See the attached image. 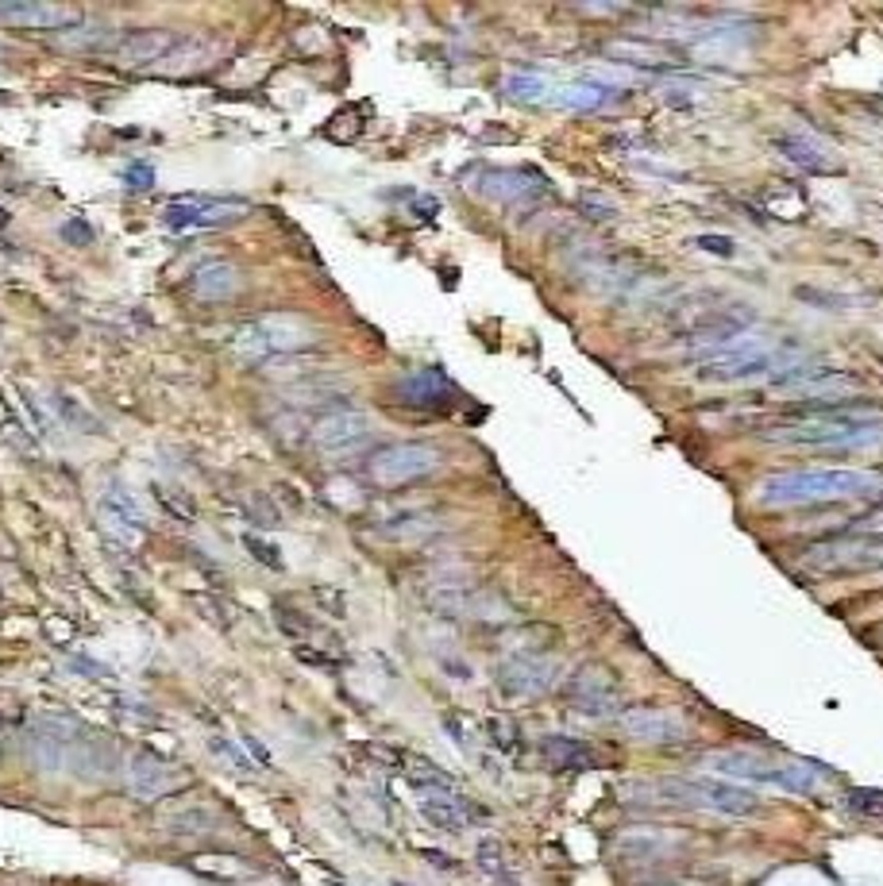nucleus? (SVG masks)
Here are the masks:
<instances>
[{
  "label": "nucleus",
  "instance_id": "nucleus-1",
  "mask_svg": "<svg viewBox=\"0 0 883 886\" xmlns=\"http://www.w3.org/2000/svg\"><path fill=\"white\" fill-rule=\"evenodd\" d=\"M27 756L43 771H66L82 779H105L116 771V744L66 713L35 717L27 729Z\"/></svg>",
  "mask_w": 883,
  "mask_h": 886
},
{
  "label": "nucleus",
  "instance_id": "nucleus-2",
  "mask_svg": "<svg viewBox=\"0 0 883 886\" xmlns=\"http://www.w3.org/2000/svg\"><path fill=\"white\" fill-rule=\"evenodd\" d=\"M810 416H791L761 432L768 444H794V448H868L883 439V409L872 405H802Z\"/></svg>",
  "mask_w": 883,
  "mask_h": 886
},
{
  "label": "nucleus",
  "instance_id": "nucleus-3",
  "mask_svg": "<svg viewBox=\"0 0 883 886\" xmlns=\"http://www.w3.org/2000/svg\"><path fill=\"white\" fill-rule=\"evenodd\" d=\"M883 489V479L857 466H807V471H776L756 482V501L772 509L787 505H822L849 501V497H872Z\"/></svg>",
  "mask_w": 883,
  "mask_h": 886
},
{
  "label": "nucleus",
  "instance_id": "nucleus-4",
  "mask_svg": "<svg viewBox=\"0 0 883 886\" xmlns=\"http://www.w3.org/2000/svg\"><path fill=\"white\" fill-rule=\"evenodd\" d=\"M648 790H656V802L663 805H683V810H710L721 817H753L761 814V794H753V787L744 782H729L718 775H698V779H656L645 782Z\"/></svg>",
  "mask_w": 883,
  "mask_h": 886
},
{
  "label": "nucleus",
  "instance_id": "nucleus-5",
  "mask_svg": "<svg viewBox=\"0 0 883 886\" xmlns=\"http://www.w3.org/2000/svg\"><path fill=\"white\" fill-rule=\"evenodd\" d=\"M317 340L320 332L313 320L297 317V312H267V317H255L236 328L232 351L244 363H270V358L297 355V351L313 347Z\"/></svg>",
  "mask_w": 883,
  "mask_h": 886
},
{
  "label": "nucleus",
  "instance_id": "nucleus-6",
  "mask_svg": "<svg viewBox=\"0 0 883 886\" xmlns=\"http://www.w3.org/2000/svg\"><path fill=\"white\" fill-rule=\"evenodd\" d=\"M703 771L718 775V779L729 782H756V787H779V790H791V794H810L814 782L822 779L826 771L810 764H779V759L768 756H756V752H706L703 756Z\"/></svg>",
  "mask_w": 883,
  "mask_h": 886
},
{
  "label": "nucleus",
  "instance_id": "nucleus-7",
  "mask_svg": "<svg viewBox=\"0 0 883 886\" xmlns=\"http://www.w3.org/2000/svg\"><path fill=\"white\" fill-rule=\"evenodd\" d=\"M756 324V312L749 305H703V309H687L679 320V340L687 347H698L703 355L721 351L749 335Z\"/></svg>",
  "mask_w": 883,
  "mask_h": 886
},
{
  "label": "nucleus",
  "instance_id": "nucleus-8",
  "mask_svg": "<svg viewBox=\"0 0 883 886\" xmlns=\"http://www.w3.org/2000/svg\"><path fill=\"white\" fill-rule=\"evenodd\" d=\"M444 463V451L425 439H401V444H386L367 459V479L382 489H401L417 479H428L436 466Z\"/></svg>",
  "mask_w": 883,
  "mask_h": 886
},
{
  "label": "nucleus",
  "instance_id": "nucleus-9",
  "mask_svg": "<svg viewBox=\"0 0 883 886\" xmlns=\"http://www.w3.org/2000/svg\"><path fill=\"white\" fill-rule=\"evenodd\" d=\"M772 390H784V398L802 401V405H837L841 398H849L852 390H860V378L849 375V370H834V366H822V363H799L791 370L768 382Z\"/></svg>",
  "mask_w": 883,
  "mask_h": 886
},
{
  "label": "nucleus",
  "instance_id": "nucleus-10",
  "mask_svg": "<svg viewBox=\"0 0 883 886\" xmlns=\"http://www.w3.org/2000/svg\"><path fill=\"white\" fill-rule=\"evenodd\" d=\"M425 602L433 605L436 613H444V617H467V621H502L509 617L506 602H502L498 594H491V590H483V586L467 582V578H433V582L425 586Z\"/></svg>",
  "mask_w": 883,
  "mask_h": 886
},
{
  "label": "nucleus",
  "instance_id": "nucleus-11",
  "mask_svg": "<svg viewBox=\"0 0 883 886\" xmlns=\"http://www.w3.org/2000/svg\"><path fill=\"white\" fill-rule=\"evenodd\" d=\"M370 436H375V416L363 413V409H348V405H335L328 409V413H320L309 428L313 448L328 459L352 456V451L367 448Z\"/></svg>",
  "mask_w": 883,
  "mask_h": 886
},
{
  "label": "nucleus",
  "instance_id": "nucleus-12",
  "mask_svg": "<svg viewBox=\"0 0 883 886\" xmlns=\"http://www.w3.org/2000/svg\"><path fill=\"white\" fill-rule=\"evenodd\" d=\"M560 678V659L544 655V651H517V655L502 659L494 671V683L506 701H525L549 694Z\"/></svg>",
  "mask_w": 883,
  "mask_h": 886
},
{
  "label": "nucleus",
  "instance_id": "nucleus-13",
  "mask_svg": "<svg viewBox=\"0 0 883 886\" xmlns=\"http://www.w3.org/2000/svg\"><path fill=\"white\" fill-rule=\"evenodd\" d=\"M97 524L116 547H128V552H140L143 536H148V512L136 501V494L128 486H120V482H108L101 489Z\"/></svg>",
  "mask_w": 883,
  "mask_h": 886
},
{
  "label": "nucleus",
  "instance_id": "nucleus-14",
  "mask_svg": "<svg viewBox=\"0 0 883 886\" xmlns=\"http://www.w3.org/2000/svg\"><path fill=\"white\" fill-rule=\"evenodd\" d=\"M251 204L236 201V197H205V193H186L174 197L163 209L166 228L174 232H201V228H228L239 216H247Z\"/></svg>",
  "mask_w": 883,
  "mask_h": 886
},
{
  "label": "nucleus",
  "instance_id": "nucleus-15",
  "mask_svg": "<svg viewBox=\"0 0 883 886\" xmlns=\"http://www.w3.org/2000/svg\"><path fill=\"white\" fill-rule=\"evenodd\" d=\"M467 186L483 197V201L506 204V209H514V204H532L552 193L549 178L540 170H529V166H517V170L514 166H486V170L474 174Z\"/></svg>",
  "mask_w": 883,
  "mask_h": 886
},
{
  "label": "nucleus",
  "instance_id": "nucleus-16",
  "mask_svg": "<svg viewBox=\"0 0 883 886\" xmlns=\"http://www.w3.org/2000/svg\"><path fill=\"white\" fill-rule=\"evenodd\" d=\"M567 706L582 717H617L622 713V694H617V678L610 668L587 663L567 678Z\"/></svg>",
  "mask_w": 883,
  "mask_h": 886
},
{
  "label": "nucleus",
  "instance_id": "nucleus-17",
  "mask_svg": "<svg viewBox=\"0 0 883 886\" xmlns=\"http://www.w3.org/2000/svg\"><path fill=\"white\" fill-rule=\"evenodd\" d=\"M617 729L629 736L633 744H683L691 736L687 721L675 709L663 706H629L617 713Z\"/></svg>",
  "mask_w": 883,
  "mask_h": 886
},
{
  "label": "nucleus",
  "instance_id": "nucleus-18",
  "mask_svg": "<svg viewBox=\"0 0 883 886\" xmlns=\"http://www.w3.org/2000/svg\"><path fill=\"white\" fill-rule=\"evenodd\" d=\"M123 779H128L131 798H140V802H163L166 794H174V787L186 782V775H181L166 756H158V752H151V748H140L128 759Z\"/></svg>",
  "mask_w": 883,
  "mask_h": 886
},
{
  "label": "nucleus",
  "instance_id": "nucleus-19",
  "mask_svg": "<svg viewBox=\"0 0 883 886\" xmlns=\"http://www.w3.org/2000/svg\"><path fill=\"white\" fill-rule=\"evenodd\" d=\"M393 398H398V405L417 409V413H448L459 393L444 370L425 366V370H413V375L401 378V382L393 386Z\"/></svg>",
  "mask_w": 883,
  "mask_h": 886
},
{
  "label": "nucleus",
  "instance_id": "nucleus-20",
  "mask_svg": "<svg viewBox=\"0 0 883 886\" xmlns=\"http://www.w3.org/2000/svg\"><path fill=\"white\" fill-rule=\"evenodd\" d=\"M417 814L425 817V825H433V829L440 832H463L471 829L479 817H486V810L467 802V798L459 794V787H451V790H425V794H417Z\"/></svg>",
  "mask_w": 883,
  "mask_h": 886
},
{
  "label": "nucleus",
  "instance_id": "nucleus-21",
  "mask_svg": "<svg viewBox=\"0 0 883 886\" xmlns=\"http://www.w3.org/2000/svg\"><path fill=\"white\" fill-rule=\"evenodd\" d=\"M174 47H178V35L174 32H166V27H140V32L116 35L108 55L120 66H151L163 62L166 55H174Z\"/></svg>",
  "mask_w": 883,
  "mask_h": 886
},
{
  "label": "nucleus",
  "instance_id": "nucleus-22",
  "mask_svg": "<svg viewBox=\"0 0 883 886\" xmlns=\"http://www.w3.org/2000/svg\"><path fill=\"white\" fill-rule=\"evenodd\" d=\"M0 24L4 27H74V9L70 4H47V0H0Z\"/></svg>",
  "mask_w": 883,
  "mask_h": 886
},
{
  "label": "nucleus",
  "instance_id": "nucleus-23",
  "mask_svg": "<svg viewBox=\"0 0 883 886\" xmlns=\"http://www.w3.org/2000/svg\"><path fill=\"white\" fill-rule=\"evenodd\" d=\"M749 39H753L749 24H714L695 39V58L698 62H729L749 50Z\"/></svg>",
  "mask_w": 883,
  "mask_h": 886
},
{
  "label": "nucleus",
  "instance_id": "nucleus-24",
  "mask_svg": "<svg viewBox=\"0 0 883 886\" xmlns=\"http://www.w3.org/2000/svg\"><path fill=\"white\" fill-rule=\"evenodd\" d=\"M158 825H163L170 837H201V832L221 829V810H216V805H209V802H197V798H189V802L170 805V810L158 817Z\"/></svg>",
  "mask_w": 883,
  "mask_h": 886
},
{
  "label": "nucleus",
  "instance_id": "nucleus-25",
  "mask_svg": "<svg viewBox=\"0 0 883 886\" xmlns=\"http://www.w3.org/2000/svg\"><path fill=\"white\" fill-rule=\"evenodd\" d=\"M239 290V270L232 262H205L189 274V293L201 305H221L228 297H236Z\"/></svg>",
  "mask_w": 883,
  "mask_h": 886
},
{
  "label": "nucleus",
  "instance_id": "nucleus-26",
  "mask_svg": "<svg viewBox=\"0 0 883 886\" xmlns=\"http://www.w3.org/2000/svg\"><path fill=\"white\" fill-rule=\"evenodd\" d=\"M556 78H549V73L540 70H509L506 78H502V93H506L509 101H517V105H532V108H552V101H556Z\"/></svg>",
  "mask_w": 883,
  "mask_h": 886
},
{
  "label": "nucleus",
  "instance_id": "nucleus-27",
  "mask_svg": "<svg viewBox=\"0 0 883 886\" xmlns=\"http://www.w3.org/2000/svg\"><path fill=\"white\" fill-rule=\"evenodd\" d=\"M776 151L787 158L791 166H799V170H810V174H826L834 170V158H829V151L819 143V139L802 135V131H791V135H779L776 139Z\"/></svg>",
  "mask_w": 883,
  "mask_h": 886
},
{
  "label": "nucleus",
  "instance_id": "nucleus-28",
  "mask_svg": "<svg viewBox=\"0 0 883 886\" xmlns=\"http://www.w3.org/2000/svg\"><path fill=\"white\" fill-rule=\"evenodd\" d=\"M186 867L193 871V875L213 878V883H224V886L247 883V875H255L251 863H244L239 855H232V852H197V855H189V860H186Z\"/></svg>",
  "mask_w": 883,
  "mask_h": 886
},
{
  "label": "nucleus",
  "instance_id": "nucleus-29",
  "mask_svg": "<svg viewBox=\"0 0 883 886\" xmlns=\"http://www.w3.org/2000/svg\"><path fill=\"white\" fill-rule=\"evenodd\" d=\"M540 756L556 771H582V767H598V752L572 736H544L540 741Z\"/></svg>",
  "mask_w": 883,
  "mask_h": 886
},
{
  "label": "nucleus",
  "instance_id": "nucleus-30",
  "mask_svg": "<svg viewBox=\"0 0 883 886\" xmlns=\"http://www.w3.org/2000/svg\"><path fill=\"white\" fill-rule=\"evenodd\" d=\"M436 532H444V524L436 517H425V512H405V517H393V521L382 524V536L393 540V544H425Z\"/></svg>",
  "mask_w": 883,
  "mask_h": 886
},
{
  "label": "nucleus",
  "instance_id": "nucleus-31",
  "mask_svg": "<svg viewBox=\"0 0 883 886\" xmlns=\"http://www.w3.org/2000/svg\"><path fill=\"white\" fill-rule=\"evenodd\" d=\"M605 97H610V90H605V85H594V82H560L552 108H567V113H590V108L605 105Z\"/></svg>",
  "mask_w": 883,
  "mask_h": 886
},
{
  "label": "nucleus",
  "instance_id": "nucleus-32",
  "mask_svg": "<svg viewBox=\"0 0 883 886\" xmlns=\"http://www.w3.org/2000/svg\"><path fill=\"white\" fill-rule=\"evenodd\" d=\"M47 405L55 413L58 428H74V432H101V421L74 398V393H47Z\"/></svg>",
  "mask_w": 883,
  "mask_h": 886
},
{
  "label": "nucleus",
  "instance_id": "nucleus-33",
  "mask_svg": "<svg viewBox=\"0 0 883 886\" xmlns=\"http://www.w3.org/2000/svg\"><path fill=\"white\" fill-rule=\"evenodd\" d=\"M671 852V840L663 837V832H625L622 840H617V855H625V860H660V855Z\"/></svg>",
  "mask_w": 883,
  "mask_h": 886
},
{
  "label": "nucleus",
  "instance_id": "nucleus-34",
  "mask_svg": "<svg viewBox=\"0 0 883 886\" xmlns=\"http://www.w3.org/2000/svg\"><path fill=\"white\" fill-rule=\"evenodd\" d=\"M113 39L116 35H108V27H101V24H74V27H66L55 43L66 50H85V55H93V50L113 47Z\"/></svg>",
  "mask_w": 883,
  "mask_h": 886
},
{
  "label": "nucleus",
  "instance_id": "nucleus-35",
  "mask_svg": "<svg viewBox=\"0 0 883 886\" xmlns=\"http://www.w3.org/2000/svg\"><path fill=\"white\" fill-rule=\"evenodd\" d=\"M605 55L617 58V62H637V66H645V70L668 62V55H663L660 47H645V43H633V39L610 43V47H605Z\"/></svg>",
  "mask_w": 883,
  "mask_h": 886
},
{
  "label": "nucleus",
  "instance_id": "nucleus-36",
  "mask_svg": "<svg viewBox=\"0 0 883 886\" xmlns=\"http://www.w3.org/2000/svg\"><path fill=\"white\" fill-rule=\"evenodd\" d=\"M209 752H213V756H221L224 764H228L232 771H239V775H255V771H259V764L247 756L244 744H232V741H224V736H209Z\"/></svg>",
  "mask_w": 883,
  "mask_h": 886
},
{
  "label": "nucleus",
  "instance_id": "nucleus-37",
  "mask_svg": "<svg viewBox=\"0 0 883 886\" xmlns=\"http://www.w3.org/2000/svg\"><path fill=\"white\" fill-rule=\"evenodd\" d=\"M579 212L587 220H594V224H614L617 216H622V212H617V204L610 201V197L605 193H579Z\"/></svg>",
  "mask_w": 883,
  "mask_h": 886
},
{
  "label": "nucleus",
  "instance_id": "nucleus-38",
  "mask_svg": "<svg viewBox=\"0 0 883 886\" xmlns=\"http://www.w3.org/2000/svg\"><path fill=\"white\" fill-rule=\"evenodd\" d=\"M486 741L494 744V748H502L506 752V756H514L517 752V724L514 721H506V717H491V721H486Z\"/></svg>",
  "mask_w": 883,
  "mask_h": 886
},
{
  "label": "nucleus",
  "instance_id": "nucleus-39",
  "mask_svg": "<svg viewBox=\"0 0 883 886\" xmlns=\"http://www.w3.org/2000/svg\"><path fill=\"white\" fill-rule=\"evenodd\" d=\"M123 189H128V193H148V189H155V166H151L148 158L128 163L123 166Z\"/></svg>",
  "mask_w": 883,
  "mask_h": 886
},
{
  "label": "nucleus",
  "instance_id": "nucleus-40",
  "mask_svg": "<svg viewBox=\"0 0 883 886\" xmlns=\"http://www.w3.org/2000/svg\"><path fill=\"white\" fill-rule=\"evenodd\" d=\"M845 802L860 817H883V790H849Z\"/></svg>",
  "mask_w": 883,
  "mask_h": 886
},
{
  "label": "nucleus",
  "instance_id": "nucleus-41",
  "mask_svg": "<svg viewBox=\"0 0 883 886\" xmlns=\"http://www.w3.org/2000/svg\"><path fill=\"white\" fill-rule=\"evenodd\" d=\"M479 867L494 878H506V855H502L498 840H483V844H479Z\"/></svg>",
  "mask_w": 883,
  "mask_h": 886
},
{
  "label": "nucleus",
  "instance_id": "nucleus-42",
  "mask_svg": "<svg viewBox=\"0 0 883 886\" xmlns=\"http://www.w3.org/2000/svg\"><path fill=\"white\" fill-rule=\"evenodd\" d=\"M155 497L166 505V512H170L174 521H193L197 517V509H193V501L189 497H178V494H170L166 486H155Z\"/></svg>",
  "mask_w": 883,
  "mask_h": 886
},
{
  "label": "nucleus",
  "instance_id": "nucleus-43",
  "mask_svg": "<svg viewBox=\"0 0 883 886\" xmlns=\"http://www.w3.org/2000/svg\"><path fill=\"white\" fill-rule=\"evenodd\" d=\"M849 536H864V540H883V509L864 512L860 521L849 524Z\"/></svg>",
  "mask_w": 883,
  "mask_h": 886
},
{
  "label": "nucleus",
  "instance_id": "nucleus-44",
  "mask_svg": "<svg viewBox=\"0 0 883 886\" xmlns=\"http://www.w3.org/2000/svg\"><path fill=\"white\" fill-rule=\"evenodd\" d=\"M244 547H247V552H251L259 563H267V567H274V570L282 567V555H279V552H270V544H267V540H259V536H244Z\"/></svg>",
  "mask_w": 883,
  "mask_h": 886
},
{
  "label": "nucleus",
  "instance_id": "nucleus-45",
  "mask_svg": "<svg viewBox=\"0 0 883 886\" xmlns=\"http://www.w3.org/2000/svg\"><path fill=\"white\" fill-rule=\"evenodd\" d=\"M62 239H70L74 247H85L93 239V228L85 224V220H66V224H62Z\"/></svg>",
  "mask_w": 883,
  "mask_h": 886
},
{
  "label": "nucleus",
  "instance_id": "nucleus-46",
  "mask_svg": "<svg viewBox=\"0 0 883 886\" xmlns=\"http://www.w3.org/2000/svg\"><path fill=\"white\" fill-rule=\"evenodd\" d=\"M70 668H78V675H85V678H108V668L105 663H97V659H70Z\"/></svg>",
  "mask_w": 883,
  "mask_h": 886
},
{
  "label": "nucleus",
  "instance_id": "nucleus-47",
  "mask_svg": "<svg viewBox=\"0 0 883 886\" xmlns=\"http://www.w3.org/2000/svg\"><path fill=\"white\" fill-rule=\"evenodd\" d=\"M695 244L703 247V251L721 255V259H729V255H733V244H729V239H721V236H698Z\"/></svg>",
  "mask_w": 883,
  "mask_h": 886
},
{
  "label": "nucleus",
  "instance_id": "nucleus-48",
  "mask_svg": "<svg viewBox=\"0 0 883 886\" xmlns=\"http://www.w3.org/2000/svg\"><path fill=\"white\" fill-rule=\"evenodd\" d=\"M4 224H9V212H4V209H0V228H4Z\"/></svg>",
  "mask_w": 883,
  "mask_h": 886
},
{
  "label": "nucleus",
  "instance_id": "nucleus-49",
  "mask_svg": "<svg viewBox=\"0 0 883 886\" xmlns=\"http://www.w3.org/2000/svg\"><path fill=\"white\" fill-rule=\"evenodd\" d=\"M663 886H691V883H663Z\"/></svg>",
  "mask_w": 883,
  "mask_h": 886
},
{
  "label": "nucleus",
  "instance_id": "nucleus-50",
  "mask_svg": "<svg viewBox=\"0 0 883 886\" xmlns=\"http://www.w3.org/2000/svg\"><path fill=\"white\" fill-rule=\"evenodd\" d=\"M880 636H883V628H880Z\"/></svg>",
  "mask_w": 883,
  "mask_h": 886
}]
</instances>
